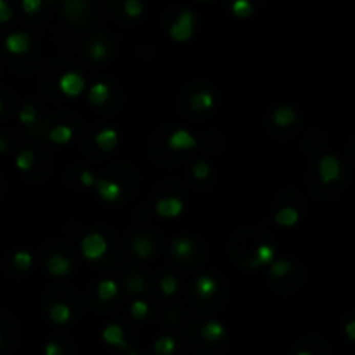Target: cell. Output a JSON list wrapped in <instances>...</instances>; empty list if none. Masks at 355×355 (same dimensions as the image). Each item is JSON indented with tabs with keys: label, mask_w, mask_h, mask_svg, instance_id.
I'll return each instance as SVG.
<instances>
[{
	"label": "cell",
	"mask_w": 355,
	"mask_h": 355,
	"mask_svg": "<svg viewBox=\"0 0 355 355\" xmlns=\"http://www.w3.org/2000/svg\"><path fill=\"white\" fill-rule=\"evenodd\" d=\"M194 25H196V17L191 11H182L177 21L170 26V36L172 40L177 44H184L189 42L194 35Z\"/></svg>",
	"instance_id": "1"
},
{
	"label": "cell",
	"mask_w": 355,
	"mask_h": 355,
	"mask_svg": "<svg viewBox=\"0 0 355 355\" xmlns=\"http://www.w3.org/2000/svg\"><path fill=\"white\" fill-rule=\"evenodd\" d=\"M108 249L106 239L102 238V234L99 232H92V234L85 236L81 241V255L87 260H99Z\"/></svg>",
	"instance_id": "2"
},
{
	"label": "cell",
	"mask_w": 355,
	"mask_h": 355,
	"mask_svg": "<svg viewBox=\"0 0 355 355\" xmlns=\"http://www.w3.org/2000/svg\"><path fill=\"white\" fill-rule=\"evenodd\" d=\"M59 89L68 97H78L85 89V80L81 78L78 73L68 71L59 78Z\"/></svg>",
	"instance_id": "3"
},
{
	"label": "cell",
	"mask_w": 355,
	"mask_h": 355,
	"mask_svg": "<svg viewBox=\"0 0 355 355\" xmlns=\"http://www.w3.org/2000/svg\"><path fill=\"white\" fill-rule=\"evenodd\" d=\"M168 148L174 149V151H189V149H194L198 145V140L189 130L179 129L175 130L174 134L168 137Z\"/></svg>",
	"instance_id": "4"
},
{
	"label": "cell",
	"mask_w": 355,
	"mask_h": 355,
	"mask_svg": "<svg viewBox=\"0 0 355 355\" xmlns=\"http://www.w3.org/2000/svg\"><path fill=\"white\" fill-rule=\"evenodd\" d=\"M184 212V203L179 198H161L156 203V213L163 218H175Z\"/></svg>",
	"instance_id": "5"
},
{
	"label": "cell",
	"mask_w": 355,
	"mask_h": 355,
	"mask_svg": "<svg viewBox=\"0 0 355 355\" xmlns=\"http://www.w3.org/2000/svg\"><path fill=\"white\" fill-rule=\"evenodd\" d=\"M340 172H341L340 161L336 160L335 156L327 154V156H324L321 160V163H319V174H321L322 182H326V184H331V182L338 180Z\"/></svg>",
	"instance_id": "6"
},
{
	"label": "cell",
	"mask_w": 355,
	"mask_h": 355,
	"mask_svg": "<svg viewBox=\"0 0 355 355\" xmlns=\"http://www.w3.org/2000/svg\"><path fill=\"white\" fill-rule=\"evenodd\" d=\"M6 47L7 51L14 56H21L30 49V36L23 31H16V33H11L6 38Z\"/></svg>",
	"instance_id": "7"
},
{
	"label": "cell",
	"mask_w": 355,
	"mask_h": 355,
	"mask_svg": "<svg viewBox=\"0 0 355 355\" xmlns=\"http://www.w3.org/2000/svg\"><path fill=\"white\" fill-rule=\"evenodd\" d=\"M47 270L56 277H65V276L71 274L73 265L66 257H62V255H54V257H51L47 260Z\"/></svg>",
	"instance_id": "8"
},
{
	"label": "cell",
	"mask_w": 355,
	"mask_h": 355,
	"mask_svg": "<svg viewBox=\"0 0 355 355\" xmlns=\"http://www.w3.org/2000/svg\"><path fill=\"white\" fill-rule=\"evenodd\" d=\"M95 187H97V193L104 201L113 203L120 198L121 187H120V184H116V182H113V180H106V179L95 180Z\"/></svg>",
	"instance_id": "9"
},
{
	"label": "cell",
	"mask_w": 355,
	"mask_h": 355,
	"mask_svg": "<svg viewBox=\"0 0 355 355\" xmlns=\"http://www.w3.org/2000/svg\"><path fill=\"white\" fill-rule=\"evenodd\" d=\"M102 340L109 345H115V347H121L123 350H129V345H127V341H125L123 329H121L118 324L108 326L106 329L102 331Z\"/></svg>",
	"instance_id": "10"
},
{
	"label": "cell",
	"mask_w": 355,
	"mask_h": 355,
	"mask_svg": "<svg viewBox=\"0 0 355 355\" xmlns=\"http://www.w3.org/2000/svg\"><path fill=\"white\" fill-rule=\"evenodd\" d=\"M194 291L203 298H210L217 291V281L212 276H201L196 279L194 283Z\"/></svg>",
	"instance_id": "11"
},
{
	"label": "cell",
	"mask_w": 355,
	"mask_h": 355,
	"mask_svg": "<svg viewBox=\"0 0 355 355\" xmlns=\"http://www.w3.org/2000/svg\"><path fill=\"white\" fill-rule=\"evenodd\" d=\"M95 144L99 145L104 151H111L113 148L118 144V134L115 129H102L95 135Z\"/></svg>",
	"instance_id": "12"
},
{
	"label": "cell",
	"mask_w": 355,
	"mask_h": 355,
	"mask_svg": "<svg viewBox=\"0 0 355 355\" xmlns=\"http://www.w3.org/2000/svg\"><path fill=\"white\" fill-rule=\"evenodd\" d=\"M132 252L137 255L139 258H148L154 253V244L153 241L145 236H139L132 241Z\"/></svg>",
	"instance_id": "13"
},
{
	"label": "cell",
	"mask_w": 355,
	"mask_h": 355,
	"mask_svg": "<svg viewBox=\"0 0 355 355\" xmlns=\"http://www.w3.org/2000/svg\"><path fill=\"white\" fill-rule=\"evenodd\" d=\"M108 97H109V87L106 83H102V81L94 83L89 90V101L92 104H97V106L106 102Z\"/></svg>",
	"instance_id": "14"
},
{
	"label": "cell",
	"mask_w": 355,
	"mask_h": 355,
	"mask_svg": "<svg viewBox=\"0 0 355 355\" xmlns=\"http://www.w3.org/2000/svg\"><path fill=\"white\" fill-rule=\"evenodd\" d=\"M272 120H274V123L277 127H289L295 123V120H297V115H295V111L291 108H286V106H281L277 108L274 111V115H272Z\"/></svg>",
	"instance_id": "15"
},
{
	"label": "cell",
	"mask_w": 355,
	"mask_h": 355,
	"mask_svg": "<svg viewBox=\"0 0 355 355\" xmlns=\"http://www.w3.org/2000/svg\"><path fill=\"white\" fill-rule=\"evenodd\" d=\"M224 335H225V327L222 326L220 322H217V321L206 322V324L203 326V329H201V336L206 341H217V340H220Z\"/></svg>",
	"instance_id": "16"
},
{
	"label": "cell",
	"mask_w": 355,
	"mask_h": 355,
	"mask_svg": "<svg viewBox=\"0 0 355 355\" xmlns=\"http://www.w3.org/2000/svg\"><path fill=\"white\" fill-rule=\"evenodd\" d=\"M298 212L291 206H286V208H281L279 212L276 213V224L283 225V227H291L298 222Z\"/></svg>",
	"instance_id": "17"
},
{
	"label": "cell",
	"mask_w": 355,
	"mask_h": 355,
	"mask_svg": "<svg viewBox=\"0 0 355 355\" xmlns=\"http://www.w3.org/2000/svg\"><path fill=\"white\" fill-rule=\"evenodd\" d=\"M191 104H193V108L198 109V111H206V109L213 108V104H215V97H213L212 92H198V94L193 95Z\"/></svg>",
	"instance_id": "18"
},
{
	"label": "cell",
	"mask_w": 355,
	"mask_h": 355,
	"mask_svg": "<svg viewBox=\"0 0 355 355\" xmlns=\"http://www.w3.org/2000/svg\"><path fill=\"white\" fill-rule=\"evenodd\" d=\"M49 139L52 140L54 144H68L73 139V130L66 125H57L51 130V135Z\"/></svg>",
	"instance_id": "19"
},
{
	"label": "cell",
	"mask_w": 355,
	"mask_h": 355,
	"mask_svg": "<svg viewBox=\"0 0 355 355\" xmlns=\"http://www.w3.org/2000/svg\"><path fill=\"white\" fill-rule=\"evenodd\" d=\"M51 319L56 324H66L71 319V308L66 303H56L51 310Z\"/></svg>",
	"instance_id": "20"
},
{
	"label": "cell",
	"mask_w": 355,
	"mask_h": 355,
	"mask_svg": "<svg viewBox=\"0 0 355 355\" xmlns=\"http://www.w3.org/2000/svg\"><path fill=\"white\" fill-rule=\"evenodd\" d=\"M116 293H118V284L113 279H104L97 286V295H99V298L104 300V302L115 298Z\"/></svg>",
	"instance_id": "21"
},
{
	"label": "cell",
	"mask_w": 355,
	"mask_h": 355,
	"mask_svg": "<svg viewBox=\"0 0 355 355\" xmlns=\"http://www.w3.org/2000/svg\"><path fill=\"white\" fill-rule=\"evenodd\" d=\"M274 257H276V253L270 244H260V246L257 248V252H255V260H257L258 265H270Z\"/></svg>",
	"instance_id": "22"
},
{
	"label": "cell",
	"mask_w": 355,
	"mask_h": 355,
	"mask_svg": "<svg viewBox=\"0 0 355 355\" xmlns=\"http://www.w3.org/2000/svg\"><path fill=\"white\" fill-rule=\"evenodd\" d=\"M175 347H177V343L172 336H161V338H158L154 341V352L158 355H172Z\"/></svg>",
	"instance_id": "23"
},
{
	"label": "cell",
	"mask_w": 355,
	"mask_h": 355,
	"mask_svg": "<svg viewBox=\"0 0 355 355\" xmlns=\"http://www.w3.org/2000/svg\"><path fill=\"white\" fill-rule=\"evenodd\" d=\"M172 248H174V252L179 255V257L184 258V257H189V255L194 252V243L189 238H179L174 241Z\"/></svg>",
	"instance_id": "24"
},
{
	"label": "cell",
	"mask_w": 355,
	"mask_h": 355,
	"mask_svg": "<svg viewBox=\"0 0 355 355\" xmlns=\"http://www.w3.org/2000/svg\"><path fill=\"white\" fill-rule=\"evenodd\" d=\"M232 12L238 17H249L253 14V4L249 0H234L232 2Z\"/></svg>",
	"instance_id": "25"
},
{
	"label": "cell",
	"mask_w": 355,
	"mask_h": 355,
	"mask_svg": "<svg viewBox=\"0 0 355 355\" xmlns=\"http://www.w3.org/2000/svg\"><path fill=\"white\" fill-rule=\"evenodd\" d=\"M35 163V154L31 151H21L16 158V166L23 172H28Z\"/></svg>",
	"instance_id": "26"
},
{
	"label": "cell",
	"mask_w": 355,
	"mask_h": 355,
	"mask_svg": "<svg viewBox=\"0 0 355 355\" xmlns=\"http://www.w3.org/2000/svg\"><path fill=\"white\" fill-rule=\"evenodd\" d=\"M160 288L166 297H172V295H175L177 289H179V281H177V277L174 276H165L160 283Z\"/></svg>",
	"instance_id": "27"
},
{
	"label": "cell",
	"mask_w": 355,
	"mask_h": 355,
	"mask_svg": "<svg viewBox=\"0 0 355 355\" xmlns=\"http://www.w3.org/2000/svg\"><path fill=\"white\" fill-rule=\"evenodd\" d=\"M149 312V305L144 302V300H137V302L132 303L130 307V314L134 319H144Z\"/></svg>",
	"instance_id": "28"
},
{
	"label": "cell",
	"mask_w": 355,
	"mask_h": 355,
	"mask_svg": "<svg viewBox=\"0 0 355 355\" xmlns=\"http://www.w3.org/2000/svg\"><path fill=\"white\" fill-rule=\"evenodd\" d=\"M33 258L28 252H16L14 253V265L19 268V270H28Z\"/></svg>",
	"instance_id": "29"
},
{
	"label": "cell",
	"mask_w": 355,
	"mask_h": 355,
	"mask_svg": "<svg viewBox=\"0 0 355 355\" xmlns=\"http://www.w3.org/2000/svg\"><path fill=\"white\" fill-rule=\"evenodd\" d=\"M36 120V111L31 104H25L19 111V121L23 125H31Z\"/></svg>",
	"instance_id": "30"
},
{
	"label": "cell",
	"mask_w": 355,
	"mask_h": 355,
	"mask_svg": "<svg viewBox=\"0 0 355 355\" xmlns=\"http://www.w3.org/2000/svg\"><path fill=\"white\" fill-rule=\"evenodd\" d=\"M289 262L288 260H276L270 263V274L274 277H284L289 272Z\"/></svg>",
	"instance_id": "31"
},
{
	"label": "cell",
	"mask_w": 355,
	"mask_h": 355,
	"mask_svg": "<svg viewBox=\"0 0 355 355\" xmlns=\"http://www.w3.org/2000/svg\"><path fill=\"white\" fill-rule=\"evenodd\" d=\"M210 172H212L210 165H208L206 161H203V160L198 161V163H194V166H193V175H194L198 180L208 179V177H210Z\"/></svg>",
	"instance_id": "32"
},
{
	"label": "cell",
	"mask_w": 355,
	"mask_h": 355,
	"mask_svg": "<svg viewBox=\"0 0 355 355\" xmlns=\"http://www.w3.org/2000/svg\"><path fill=\"white\" fill-rule=\"evenodd\" d=\"M142 11H144V7H142V2H140V0H127V2H125L127 16L139 17L140 14H142Z\"/></svg>",
	"instance_id": "33"
},
{
	"label": "cell",
	"mask_w": 355,
	"mask_h": 355,
	"mask_svg": "<svg viewBox=\"0 0 355 355\" xmlns=\"http://www.w3.org/2000/svg\"><path fill=\"white\" fill-rule=\"evenodd\" d=\"M106 54H108V47L104 44H94L90 47V57L94 61H101V59L106 57Z\"/></svg>",
	"instance_id": "34"
},
{
	"label": "cell",
	"mask_w": 355,
	"mask_h": 355,
	"mask_svg": "<svg viewBox=\"0 0 355 355\" xmlns=\"http://www.w3.org/2000/svg\"><path fill=\"white\" fill-rule=\"evenodd\" d=\"M42 7V0H23V9L28 14H35V12L40 11Z\"/></svg>",
	"instance_id": "35"
},
{
	"label": "cell",
	"mask_w": 355,
	"mask_h": 355,
	"mask_svg": "<svg viewBox=\"0 0 355 355\" xmlns=\"http://www.w3.org/2000/svg\"><path fill=\"white\" fill-rule=\"evenodd\" d=\"M127 286H129L130 293H139V291L144 289V283H142V279H140L139 276H135V277H132V279H129Z\"/></svg>",
	"instance_id": "36"
},
{
	"label": "cell",
	"mask_w": 355,
	"mask_h": 355,
	"mask_svg": "<svg viewBox=\"0 0 355 355\" xmlns=\"http://www.w3.org/2000/svg\"><path fill=\"white\" fill-rule=\"evenodd\" d=\"M80 182L85 185V187H92V185H95V175L90 170H81Z\"/></svg>",
	"instance_id": "37"
},
{
	"label": "cell",
	"mask_w": 355,
	"mask_h": 355,
	"mask_svg": "<svg viewBox=\"0 0 355 355\" xmlns=\"http://www.w3.org/2000/svg\"><path fill=\"white\" fill-rule=\"evenodd\" d=\"M11 16H12V11H11V7H9V4L6 0H0V23L9 21Z\"/></svg>",
	"instance_id": "38"
},
{
	"label": "cell",
	"mask_w": 355,
	"mask_h": 355,
	"mask_svg": "<svg viewBox=\"0 0 355 355\" xmlns=\"http://www.w3.org/2000/svg\"><path fill=\"white\" fill-rule=\"evenodd\" d=\"M45 355H62V350L57 343L52 341V343H47V347H45Z\"/></svg>",
	"instance_id": "39"
},
{
	"label": "cell",
	"mask_w": 355,
	"mask_h": 355,
	"mask_svg": "<svg viewBox=\"0 0 355 355\" xmlns=\"http://www.w3.org/2000/svg\"><path fill=\"white\" fill-rule=\"evenodd\" d=\"M347 336H348V340H355V321H348V324H347Z\"/></svg>",
	"instance_id": "40"
},
{
	"label": "cell",
	"mask_w": 355,
	"mask_h": 355,
	"mask_svg": "<svg viewBox=\"0 0 355 355\" xmlns=\"http://www.w3.org/2000/svg\"><path fill=\"white\" fill-rule=\"evenodd\" d=\"M7 151V142H6V139L0 135V153H6Z\"/></svg>",
	"instance_id": "41"
},
{
	"label": "cell",
	"mask_w": 355,
	"mask_h": 355,
	"mask_svg": "<svg viewBox=\"0 0 355 355\" xmlns=\"http://www.w3.org/2000/svg\"><path fill=\"white\" fill-rule=\"evenodd\" d=\"M297 355H312L310 352H300V353H297Z\"/></svg>",
	"instance_id": "42"
},
{
	"label": "cell",
	"mask_w": 355,
	"mask_h": 355,
	"mask_svg": "<svg viewBox=\"0 0 355 355\" xmlns=\"http://www.w3.org/2000/svg\"><path fill=\"white\" fill-rule=\"evenodd\" d=\"M0 111H2V101H0Z\"/></svg>",
	"instance_id": "43"
},
{
	"label": "cell",
	"mask_w": 355,
	"mask_h": 355,
	"mask_svg": "<svg viewBox=\"0 0 355 355\" xmlns=\"http://www.w3.org/2000/svg\"><path fill=\"white\" fill-rule=\"evenodd\" d=\"M130 355H139V353H135V352H132V353H130Z\"/></svg>",
	"instance_id": "44"
},
{
	"label": "cell",
	"mask_w": 355,
	"mask_h": 355,
	"mask_svg": "<svg viewBox=\"0 0 355 355\" xmlns=\"http://www.w3.org/2000/svg\"><path fill=\"white\" fill-rule=\"evenodd\" d=\"M0 341H2V336H0Z\"/></svg>",
	"instance_id": "45"
}]
</instances>
